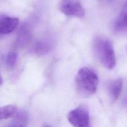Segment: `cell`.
I'll use <instances>...</instances> for the list:
<instances>
[{
    "instance_id": "1",
    "label": "cell",
    "mask_w": 127,
    "mask_h": 127,
    "mask_svg": "<svg viewBox=\"0 0 127 127\" xmlns=\"http://www.w3.org/2000/svg\"><path fill=\"white\" fill-rule=\"evenodd\" d=\"M99 79L95 72L87 67L81 68L76 77V87L78 94L89 97L96 92Z\"/></svg>"
},
{
    "instance_id": "12",
    "label": "cell",
    "mask_w": 127,
    "mask_h": 127,
    "mask_svg": "<svg viewBox=\"0 0 127 127\" xmlns=\"http://www.w3.org/2000/svg\"><path fill=\"white\" fill-rule=\"evenodd\" d=\"M26 120L24 117H19V119H16L8 127H26Z\"/></svg>"
},
{
    "instance_id": "10",
    "label": "cell",
    "mask_w": 127,
    "mask_h": 127,
    "mask_svg": "<svg viewBox=\"0 0 127 127\" xmlns=\"http://www.w3.org/2000/svg\"><path fill=\"white\" fill-rule=\"evenodd\" d=\"M49 48V45H48L47 43H45V42H38L37 43H36L35 50L37 53L43 54V53H47Z\"/></svg>"
},
{
    "instance_id": "3",
    "label": "cell",
    "mask_w": 127,
    "mask_h": 127,
    "mask_svg": "<svg viewBox=\"0 0 127 127\" xmlns=\"http://www.w3.org/2000/svg\"><path fill=\"white\" fill-rule=\"evenodd\" d=\"M68 119L73 127H91L89 111L84 107H78L69 112Z\"/></svg>"
},
{
    "instance_id": "11",
    "label": "cell",
    "mask_w": 127,
    "mask_h": 127,
    "mask_svg": "<svg viewBox=\"0 0 127 127\" xmlns=\"http://www.w3.org/2000/svg\"><path fill=\"white\" fill-rule=\"evenodd\" d=\"M21 32L19 36V40L22 43L27 42L30 38V33L29 31H27V29L25 27H23L21 29Z\"/></svg>"
},
{
    "instance_id": "6",
    "label": "cell",
    "mask_w": 127,
    "mask_h": 127,
    "mask_svg": "<svg viewBox=\"0 0 127 127\" xmlns=\"http://www.w3.org/2000/svg\"><path fill=\"white\" fill-rule=\"evenodd\" d=\"M123 88L122 79L119 78L110 82L108 86V91L110 97L113 102L119 99Z\"/></svg>"
},
{
    "instance_id": "4",
    "label": "cell",
    "mask_w": 127,
    "mask_h": 127,
    "mask_svg": "<svg viewBox=\"0 0 127 127\" xmlns=\"http://www.w3.org/2000/svg\"><path fill=\"white\" fill-rule=\"evenodd\" d=\"M59 9L62 13L71 17H82L85 14L84 8L78 0H62Z\"/></svg>"
},
{
    "instance_id": "14",
    "label": "cell",
    "mask_w": 127,
    "mask_h": 127,
    "mask_svg": "<svg viewBox=\"0 0 127 127\" xmlns=\"http://www.w3.org/2000/svg\"><path fill=\"white\" fill-rule=\"evenodd\" d=\"M125 104H127V98L126 99V100H125Z\"/></svg>"
},
{
    "instance_id": "2",
    "label": "cell",
    "mask_w": 127,
    "mask_h": 127,
    "mask_svg": "<svg viewBox=\"0 0 127 127\" xmlns=\"http://www.w3.org/2000/svg\"><path fill=\"white\" fill-rule=\"evenodd\" d=\"M97 57L105 68L112 69L116 65V57L111 42L107 38L98 37L94 42Z\"/></svg>"
},
{
    "instance_id": "15",
    "label": "cell",
    "mask_w": 127,
    "mask_h": 127,
    "mask_svg": "<svg viewBox=\"0 0 127 127\" xmlns=\"http://www.w3.org/2000/svg\"><path fill=\"white\" fill-rule=\"evenodd\" d=\"M49 127V126H46V127Z\"/></svg>"
},
{
    "instance_id": "9",
    "label": "cell",
    "mask_w": 127,
    "mask_h": 127,
    "mask_svg": "<svg viewBox=\"0 0 127 127\" xmlns=\"http://www.w3.org/2000/svg\"><path fill=\"white\" fill-rule=\"evenodd\" d=\"M17 60V54L15 52H11L6 57V64L7 68L9 69H13L16 65Z\"/></svg>"
},
{
    "instance_id": "5",
    "label": "cell",
    "mask_w": 127,
    "mask_h": 127,
    "mask_svg": "<svg viewBox=\"0 0 127 127\" xmlns=\"http://www.w3.org/2000/svg\"><path fill=\"white\" fill-rule=\"evenodd\" d=\"M18 24L19 19L16 17L0 15V35L11 33L17 28Z\"/></svg>"
},
{
    "instance_id": "13",
    "label": "cell",
    "mask_w": 127,
    "mask_h": 127,
    "mask_svg": "<svg viewBox=\"0 0 127 127\" xmlns=\"http://www.w3.org/2000/svg\"><path fill=\"white\" fill-rule=\"evenodd\" d=\"M2 77L1 76V75H0V86H1V84H2Z\"/></svg>"
},
{
    "instance_id": "7",
    "label": "cell",
    "mask_w": 127,
    "mask_h": 127,
    "mask_svg": "<svg viewBox=\"0 0 127 127\" xmlns=\"http://www.w3.org/2000/svg\"><path fill=\"white\" fill-rule=\"evenodd\" d=\"M115 29L119 32L127 31V9L119 15L115 21Z\"/></svg>"
},
{
    "instance_id": "8",
    "label": "cell",
    "mask_w": 127,
    "mask_h": 127,
    "mask_svg": "<svg viewBox=\"0 0 127 127\" xmlns=\"http://www.w3.org/2000/svg\"><path fill=\"white\" fill-rule=\"evenodd\" d=\"M17 110L16 105H9L0 107V120H6L13 116Z\"/></svg>"
}]
</instances>
